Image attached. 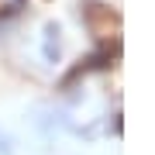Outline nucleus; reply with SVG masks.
Segmentation results:
<instances>
[{"label":"nucleus","mask_w":155,"mask_h":155,"mask_svg":"<svg viewBox=\"0 0 155 155\" xmlns=\"http://www.w3.org/2000/svg\"><path fill=\"white\" fill-rule=\"evenodd\" d=\"M0 155H14V152H11V141H7V134H0Z\"/></svg>","instance_id":"nucleus-1"}]
</instances>
